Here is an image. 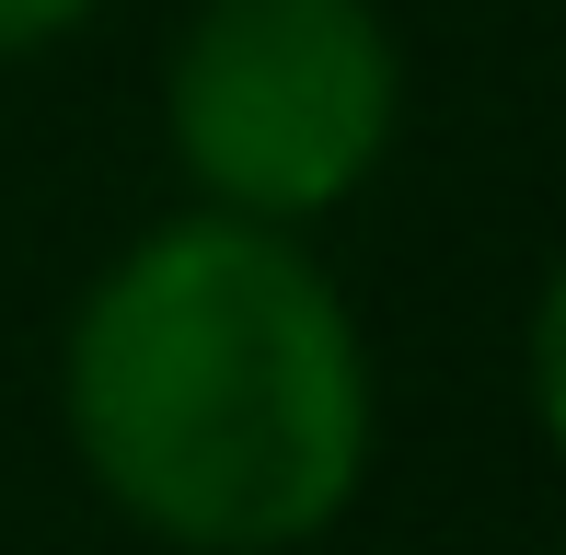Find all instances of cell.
<instances>
[{
    "label": "cell",
    "instance_id": "6da1fadb",
    "mask_svg": "<svg viewBox=\"0 0 566 555\" xmlns=\"http://www.w3.org/2000/svg\"><path fill=\"white\" fill-rule=\"evenodd\" d=\"M59 417L93 498L174 555H290L370 474V336L301 232L186 209L82 290Z\"/></svg>",
    "mask_w": 566,
    "mask_h": 555
},
{
    "label": "cell",
    "instance_id": "7a4b0ae2",
    "mask_svg": "<svg viewBox=\"0 0 566 555\" xmlns=\"http://www.w3.org/2000/svg\"><path fill=\"white\" fill-rule=\"evenodd\" d=\"M163 128L209 209L301 232L381 174L405 46L381 0H197L163 59Z\"/></svg>",
    "mask_w": 566,
    "mask_h": 555
},
{
    "label": "cell",
    "instance_id": "3957f363",
    "mask_svg": "<svg viewBox=\"0 0 566 555\" xmlns=\"http://www.w3.org/2000/svg\"><path fill=\"white\" fill-rule=\"evenodd\" d=\"M532 417L566 451V255L544 266V301H532Z\"/></svg>",
    "mask_w": 566,
    "mask_h": 555
},
{
    "label": "cell",
    "instance_id": "277c9868",
    "mask_svg": "<svg viewBox=\"0 0 566 555\" xmlns=\"http://www.w3.org/2000/svg\"><path fill=\"white\" fill-rule=\"evenodd\" d=\"M93 12H105V0H0V59H46V46H70Z\"/></svg>",
    "mask_w": 566,
    "mask_h": 555
}]
</instances>
